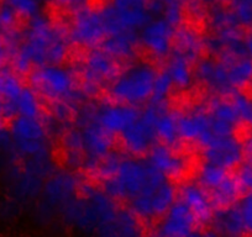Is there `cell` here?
Instances as JSON below:
<instances>
[{
  "label": "cell",
  "instance_id": "obj_1",
  "mask_svg": "<svg viewBox=\"0 0 252 237\" xmlns=\"http://www.w3.org/2000/svg\"><path fill=\"white\" fill-rule=\"evenodd\" d=\"M155 82L156 79L149 69L140 68L120 79L114 87V93L123 100H145L155 90Z\"/></svg>",
  "mask_w": 252,
  "mask_h": 237
},
{
  "label": "cell",
  "instance_id": "obj_7",
  "mask_svg": "<svg viewBox=\"0 0 252 237\" xmlns=\"http://www.w3.org/2000/svg\"><path fill=\"white\" fill-rule=\"evenodd\" d=\"M125 140L127 146L134 151H142L149 147L152 140V129L150 122L146 120L132 124L127 130H125Z\"/></svg>",
  "mask_w": 252,
  "mask_h": 237
},
{
  "label": "cell",
  "instance_id": "obj_14",
  "mask_svg": "<svg viewBox=\"0 0 252 237\" xmlns=\"http://www.w3.org/2000/svg\"><path fill=\"white\" fill-rule=\"evenodd\" d=\"M241 179L249 189H252V163L244 169Z\"/></svg>",
  "mask_w": 252,
  "mask_h": 237
},
{
  "label": "cell",
  "instance_id": "obj_4",
  "mask_svg": "<svg viewBox=\"0 0 252 237\" xmlns=\"http://www.w3.org/2000/svg\"><path fill=\"white\" fill-rule=\"evenodd\" d=\"M105 28L106 25L104 18H100L98 14L86 13L77 21L74 33H76V38H78L79 41L91 42V41H95L96 38L100 37Z\"/></svg>",
  "mask_w": 252,
  "mask_h": 237
},
{
  "label": "cell",
  "instance_id": "obj_8",
  "mask_svg": "<svg viewBox=\"0 0 252 237\" xmlns=\"http://www.w3.org/2000/svg\"><path fill=\"white\" fill-rule=\"evenodd\" d=\"M230 82L236 84H244L252 79V61L244 59L239 62L230 72Z\"/></svg>",
  "mask_w": 252,
  "mask_h": 237
},
{
  "label": "cell",
  "instance_id": "obj_5",
  "mask_svg": "<svg viewBox=\"0 0 252 237\" xmlns=\"http://www.w3.org/2000/svg\"><path fill=\"white\" fill-rule=\"evenodd\" d=\"M137 114L129 108L110 109L104 114L101 121L108 131H125L135 124Z\"/></svg>",
  "mask_w": 252,
  "mask_h": 237
},
{
  "label": "cell",
  "instance_id": "obj_11",
  "mask_svg": "<svg viewBox=\"0 0 252 237\" xmlns=\"http://www.w3.org/2000/svg\"><path fill=\"white\" fill-rule=\"evenodd\" d=\"M18 94L9 84L0 83V108L13 106L15 103V98Z\"/></svg>",
  "mask_w": 252,
  "mask_h": 237
},
{
  "label": "cell",
  "instance_id": "obj_6",
  "mask_svg": "<svg viewBox=\"0 0 252 237\" xmlns=\"http://www.w3.org/2000/svg\"><path fill=\"white\" fill-rule=\"evenodd\" d=\"M25 120V113L19 106L0 108V137L18 135Z\"/></svg>",
  "mask_w": 252,
  "mask_h": 237
},
{
  "label": "cell",
  "instance_id": "obj_13",
  "mask_svg": "<svg viewBox=\"0 0 252 237\" xmlns=\"http://www.w3.org/2000/svg\"><path fill=\"white\" fill-rule=\"evenodd\" d=\"M171 79L172 82H176L178 84H186L188 83V72H187L186 66L184 63L179 62V63H176L173 66L171 71Z\"/></svg>",
  "mask_w": 252,
  "mask_h": 237
},
{
  "label": "cell",
  "instance_id": "obj_16",
  "mask_svg": "<svg viewBox=\"0 0 252 237\" xmlns=\"http://www.w3.org/2000/svg\"><path fill=\"white\" fill-rule=\"evenodd\" d=\"M60 1L71 6H81L86 0H60Z\"/></svg>",
  "mask_w": 252,
  "mask_h": 237
},
{
  "label": "cell",
  "instance_id": "obj_17",
  "mask_svg": "<svg viewBox=\"0 0 252 237\" xmlns=\"http://www.w3.org/2000/svg\"><path fill=\"white\" fill-rule=\"evenodd\" d=\"M246 48H247V51H249V53L251 55V57H252V38H250V40L247 41Z\"/></svg>",
  "mask_w": 252,
  "mask_h": 237
},
{
  "label": "cell",
  "instance_id": "obj_2",
  "mask_svg": "<svg viewBox=\"0 0 252 237\" xmlns=\"http://www.w3.org/2000/svg\"><path fill=\"white\" fill-rule=\"evenodd\" d=\"M172 35V26L169 20H157L150 24L144 31V41L147 47L157 55H163L168 50Z\"/></svg>",
  "mask_w": 252,
  "mask_h": 237
},
{
  "label": "cell",
  "instance_id": "obj_10",
  "mask_svg": "<svg viewBox=\"0 0 252 237\" xmlns=\"http://www.w3.org/2000/svg\"><path fill=\"white\" fill-rule=\"evenodd\" d=\"M237 116L241 120L252 122V101L246 98H237L234 104Z\"/></svg>",
  "mask_w": 252,
  "mask_h": 237
},
{
  "label": "cell",
  "instance_id": "obj_9",
  "mask_svg": "<svg viewBox=\"0 0 252 237\" xmlns=\"http://www.w3.org/2000/svg\"><path fill=\"white\" fill-rule=\"evenodd\" d=\"M156 131L166 140H173L177 134V125L169 118H161L156 121Z\"/></svg>",
  "mask_w": 252,
  "mask_h": 237
},
{
  "label": "cell",
  "instance_id": "obj_12",
  "mask_svg": "<svg viewBox=\"0 0 252 237\" xmlns=\"http://www.w3.org/2000/svg\"><path fill=\"white\" fill-rule=\"evenodd\" d=\"M240 214H241V219L242 222H244L245 230L252 231V194L247 195L245 198Z\"/></svg>",
  "mask_w": 252,
  "mask_h": 237
},
{
  "label": "cell",
  "instance_id": "obj_15",
  "mask_svg": "<svg viewBox=\"0 0 252 237\" xmlns=\"http://www.w3.org/2000/svg\"><path fill=\"white\" fill-rule=\"evenodd\" d=\"M9 5H10V0H0V19L4 15Z\"/></svg>",
  "mask_w": 252,
  "mask_h": 237
},
{
  "label": "cell",
  "instance_id": "obj_3",
  "mask_svg": "<svg viewBox=\"0 0 252 237\" xmlns=\"http://www.w3.org/2000/svg\"><path fill=\"white\" fill-rule=\"evenodd\" d=\"M36 83L41 86V89L47 95L51 94L66 93L69 89V77L66 72L57 68H47L40 71L37 74Z\"/></svg>",
  "mask_w": 252,
  "mask_h": 237
}]
</instances>
